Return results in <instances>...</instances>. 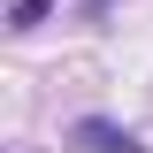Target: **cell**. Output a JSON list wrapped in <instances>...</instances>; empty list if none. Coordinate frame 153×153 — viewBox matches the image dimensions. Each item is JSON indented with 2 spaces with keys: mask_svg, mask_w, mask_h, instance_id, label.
I'll use <instances>...</instances> for the list:
<instances>
[{
  "mask_svg": "<svg viewBox=\"0 0 153 153\" xmlns=\"http://www.w3.org/2000/svg\"><path fill=\"white\" fill-rule=\"evenodd\" d=\"M69 146L76 153H146L123 123H107V115H84V123H69Z\"/></svg>",
  "mask_w": 153,
  "mask_h": 153,
  "instance_id": "6da1fadb",
  "label": "cell"
},
{
  "mask_svg": "<svg viewBox=\"0 0 153 153\" xmlns=\"http://www.w3.org/2000/svg\"><path fill=\"white\" fill-rule=\"evenodd\" d=\"M46 8H54V0H8V23L31 31V23H46Z\"/></svg>",
  "mask_w": 153,
  "mask_h": 153,
  "instance_id": "7a4b0ae2",
  "label": "cell"
}]
</instances>
